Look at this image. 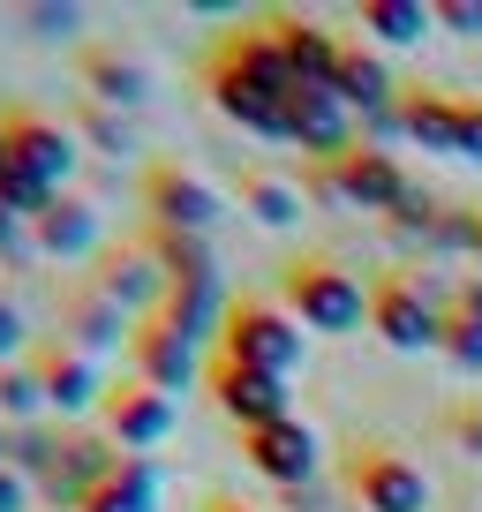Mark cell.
Here are the masks:
<instances>
[{
    "label": "cell",
    "instance_id": "obj_1",
    "mask_svg": "<svg viewBox=\"0 0 482 512\" xmlns=\"http://www.w3.org/2000/svg\"><path fill=\"white\" fill-rule=\"evenodd\" d=\"M279 309H287L302 332H354V324L370 317V287L332 264V256H294L287 272H279Z\"/></svg>",
    "mask_w": 482,
    "mask_h": 512
},
{
    "label": "cell",
    "instance_id": "obj_2",
    "mask_svg": "<svg viewBox=\"0 0 482 512\" xmlns=\"http://www.w3.org/2000/svg\"><path fill=\"white\" fill-rule=\"evenodd\" d=\"M219 354L241 362V369H264V377H294V362H302V324L279 302H264V294H241V302L226 309Z\"/></svg>",
    "mask_w": 482,
    "mask_h": 512
},
{
    "label": "cell",
    "instance_id": "obj_3",
    "mask_svg": "<svg viewBox=\"0 0 482 512\" xmlns=\"http://www.w3.org/2000/svg\"><path fill=\"white\" fill-rule=\"evenodd\" d=\"M370 332L392 354H445V294H430L407 272L377 279L370 287Z\"/></svg>",
    "mask_w": 482,
    "mask_h": 512
},
{
    "label": "cell",
    "instance_id": "obj_4",
    "mask_svg": "<svg viewBox=\"0 0 482 512\" xmlns=\"http://www.w3.org/2000/svg\"><path fill=\"white\" fill-rule=\"evenodd\" d=\"M309 189L317 196H332V204H347V211H377V219H392V211L407 204V166L392 159V151H377V144H354L347 159H332V166H317L309 174Z\"/></svg>",
    "mask_w": 482,
    "mask_h": 512
},
{
    "label": "cell",
    "instance_id": "obj_5",
    "mask_svg": "<svg viewBox=\"0 0 482 512\" xmlns=\"http://www.w3.org/2000/svg\"><path fill=\"white\" fill-rule=\"evenodd\" d=\"M339 482H347V497L362 512H430V475L392 445H354Z\"/></svg>",
    "mask_w": 482,
    "mask_h": 512
},
{
    "label": "cell",
    "instance_id": "obj_6",
    "mask_svg": "<svg viewBox=\"0 0 482 512\" xmlns=\"http://www.w3.org/2000/svg\"><path fill=\"white\" fill-rule=\"evenodd\" d=\"M204 392H211V407H219L234 430H272V422H287L294 415V392H287V377H264V369H241V362H226V354H211V369H204Z\"/></svg>",
    "mask_w": 482,
    "mask_h": 512
},
{
    "label": "cell",
    "instance_id": "obj_7",
    "mask_svg": "<svg viewBox=\"0 0 482 512\" xmlns=\"http://www.w3.org/2000/svg\"><path fill=\"white\" fill-rule=\"evenodd\" d=\"M0 136H8V159H16V174H31L38 189L68 196V174H76V128L46 121V113H8L0 121Z\"/></svg>",
    "mask_w": 482,
    "mask_h": 512
},
{
    "label": "cell",
    "instance_id": "obj_8",
    "mask_svg": "<svg viewBox=\"0 0 482 512\" xmlns=\"http://www.w3.org/2000/svg\"><path fill=\"white\" fill-rule=\"evenodd\" d=\"M241 460L257 467L272 490H309L317 467H324V445H317V430H309L302 415H287V422H272V430H241Z\"/></svg>",
    "mask_w": 482,
    "mask_h": 512
},
{
    "label": "cell",
    "instance_id": "obj_9",
    "mask_svg": "<svg viewBox=\"0 0 482 512\" xmlns=\"http://www.w3.org/2000/svg\"><path fill=\"white\" fill-rule=\"evenodd\" d=\"M144 211H151V226H166V234H211L219 226V189L211 181H196L189 166H151L144 174Z\"/></svg>",
    "mask_w": 482,
    "mask_h": 512
},
{
    "label": "cell",
    "instance_id": "obj_10",
    "mask_svg": "<svg viewBox=\"0 0 482 512\" xmlns=\"http://www.w3.org/2000/svg\"><path fill=\"white\" fill-rule=\"evenodd\" d=\"M91 287L106 294V302H121L136 324H151V317L166 309V294H174V279L159 272V256H151L144 241H121V249H106V256H98Z\"/></svg>",
    "mask_w": 482,
    "mask_h": 512
},
{
    "label": "cell",
    "instance_id": "obj_11",
    "mask_svg": "<svg viewBox=\"0 0 482 512\" xmlns=\"http://www.w3.org/2000/svg\"><path fill=\"white\" fill-rule=\"evenodd\" d=\"M204 354H196V339H181L166 317H151V324H136V347H129V377L136 384H151V392H189V384H204Z\"/></svg>",
    "mask_w": 482,
    "mask_h": 512
},
{
    "label": "cell",
    "instance_id": "obj_12",
    "mask_svg": "<svg viewBox=\"0 0 482 512\" xmlns=\"http://www.w3.org/2000/svg\"><path fill=\"white\" fill-rule=\"evenodd\" d=\"M287 144H302L317 166H332V159L354 151V113L339 106L332 83H302V91L287 98Z\"/></svg>",
    "mask_w": 482,
    "mask_h": 512
},
{
    "label": "cell",
    "instance_id": "obj_13",
    "mask_svg": "<svg viewBox=\"0 0 482 512\" xmlns=\"http://www.w3.org/2000/svg\"><path fill=\"white\" fill-rule=\"evenodd\" d=\"M61 339L76 354H91V362H106V354H129L136 347V317L121 302H106L98 287H68L61 294Z\"/></svg>",
    "mask_w": 482,
    "mask_h": 512
},
{
    "label": "cell",
    "instance_id": "obj_14",
    "mask_svg": "<svg viewBox=\"0 0 482 512\" xmlns=\"http://www.w3.org/2000/svg\"><path fill=\"white\" fill-rule=\"evenodd\" d=\"M38 384H46V415H91V407H106V369L91 362V354H76L68 339H46V347L31 354Z\"/></svg>",
    "mask_w": 482,
    "mask_h": 512
},
{
    "label": "cell",
    "instance_id": "obj_15",
    "mask_svg": "<svg viewBox=\"0 0 482 512\" xmlns=\"http://www.w3.org/2000/svg\"><path fill=\"white\" fill-rule=\"evenodd\" d=\"M113 467H121V452H113L106 437H61L53 460H46V475H38V497L61 505V512H83V497H91Z\"/></svg>",
    "mask_w": 482,
    "mask_h": 512
},
{
    "label": "cell",
    "instance_id": "obj_16",
    "mask_svg": "<svg viewBox=\"0 0 482 512\" xmlns=\"http://www.w3.org/2000/svg\"><path fill=\"white\" fill-rule=\"evenodd\" d=\"M106 445H121V452H151V445H166L174 437V400L166 392H151V384H113L106 392Z\"/></svg>",
    "mask_w": 482,
    "mask_h": 512
},
{
    "label": "cell",
    "instance_id": "obj_17",
    "mask_svg": "<svg viewBox=\"0 0 482 512\" xmlns=\"http://www.w3.org/2000/svg\"><path fill=\"white\" fill-rule=\"evenodd\" d=\"M204 91H211V106H219L226 121L241 128V136H264V144H287V98H272L264 83H249V76H234V68L204 61Z\"/></svg>",
    "mask_w": 482,
    "mask_h": 512
},
{
    "label": "cell",
    "instance_id": "obj_18",
    "mask_svg": "<svg viewBox=\"0 0 482 512\" xmlns=\"http://www.w3.org/2000/svg\"><path fill=\"white\" fill-rule=\"evenodd\" d=\"M332 91H339V106L362 113V121H385V113H400V98H407L400 83H392L385 53L362 46V38H347V53H339V68H332Z\"/></svg>",
    "mask_w": 482,
    "mask_h": 512
},
{
    "label": "cell",
    "instance_id": "obj_19",
    "mask_svg": "<svg viewBox=\"0 0 482 512\" xmlns=\"http://www.w3.org/2000/svg\"><path fill=\"white\" fill-rule=\"evenodd\" d=\"M76 76H83V98H98V106H113V113H136L151 98V68L136 61L129 46H83Z\"/></svg>",
    "mask_w": 482,
    "mask_h": 512
},
{
    "label": "cell",
    "instance_id": "obj_20",
    "mask_svg": "<svg viewBox=\"0 0 482 512\" xmlns=\"http://www.w3.org/2000/svg\"><path fill=\"white\" fill-rule=\"evenodd\" d=\"M264 31H272V46L287 53L294 83H332L339 53H347V38H339V31H324L317 16H264Z\"/></svg>",
    "mask_w": 482,
    "mask_h": 512
},
{
    "label": "cell",
    "instance_id": "obj_21",
    "mask_svg": "<svg viewBox=\"0 0 482 512\" xmlns=\"http://www.w3.org/2000/svg\"><path fill=\"white\" fill-rule=\"evenodd\" d=\"M31 249L38 256H106V249H98V204H83V196H53V204L31 219Z\"/></svg>",
    "mask_w": 482,
    "mask_h": 512
},
{
    "label": "cell",
    "instance_id": "obj_22",
    "mask_svg": "<svg viewBox=\"0 0 482 512\" xmlns=\"http://www.w3.org/2000/svg\"><path fill=\"white\" fill-rule=\"evenodd\" d=\"M400 136L422 151H445L460 159V98H437V91H407L400 98Z\"/></svg>",
    "mask_w": 482,
    "mask_h": 512
},
{
    "label": "cell",
    "instance_id": "obj_23",
    "mask_svg": "<svg viewBox=\"0 0 482 512\" xmlns=\"http://www.w3.org/2000/svg\"><path fill=\"white\" fill-rule=\"evenodd\" d=\"M83 512H159V467L144 452H121V467L83 497Z\"/></svg>",
    "mask_w": 482,
    "mask_h": 512
},
{
    "label": "cell",
    "instance_id": "obj_24",
    "mask_svg": "<svg viewBox=\"0 0 482 512\" xmlns=\"http://www.w3.org/2000/svg\"><path fill=\"white\" fill-rule=\"evenodd\" d=\"M354 23H362L377 46H422V38L437 31V0H362Z\"/></svg>",
    "mask_w": 482,
    "mask_h": 512
},
{
    "label": "cell",
    "instance_id": "obj_25",
    "mask_svg": "<svg viewBox=\"0 0 482 512\" xmlns=\"http://www.w3.org/2000/svg\"><path fill=\"white\" fill-rule=\"evenodd\" d=\"M241 211H249V219L257 226H294L302 219V189H294L287 174H264V166H241Z\"/></svg>",
    "mask_w": 482,
    "mask_h": 512
},
{
    "label": "cell",
    "instance_id": "obj_26",
    "mask_svg": "<svg viewBox=\"0 0 482 512\" xmlns=\"http://www.w3.org/2000/svg\"><path fill=\"white\" fill-rule=\"evenodd\" d=\"M144 249L159 256V272L174 279H219V256H211V234H166V226H151L144 234Z\"/></svg>",
    "mask_w": 482,
    "mask_h": 512
},
{
    "label": "cell",
    "instance_id": "obj_27",
    "mask_svg": "<svg viewBox=\"0 0 482 512\" xmlns=\"http://www.w3.org/2000/svg\"><path fill=\"white\" fill-rule=\"evenodd\" d=\"M46 415V384H38L31 362H0V422L8 430H31Z\"/></svg>",
    "mask_w": 482,
    "mask_h": 512
},
{
    "label": "cell",
    "instance_id": "obj_28",
    "mask_svg": "<svg viewBox=\"0 0 482 512\" xmlns=\"http://www.w3.org/2000/svg\"><path fill=\"white\" fill-rule=\"evenodd\" d=\"M76 136H83L91 151H106V159H136V128H129V113L98 106V98H83V106H76Z\"/></svg>",
    "mask_w": 482,
    "mask_h": 512
},
{
    "label": "cell",
    "instance_id": "obj_29",
    "mask_svg": "<svg viewBox=\"0 0 482 512\" xmlns=\"http://www.w3.org/2000/svg\"><path fill=\"white\" fill-rule=\"evenodd\" d=\"M437 219H445V204H437L430 189H407V204L392 211L385 226H392L400 241H415V249H430V241H437Z\"/></svg>",
    "mask_w": 482,
    "mask_h": 512
},
{
    "label": "cell",
    "instance_id": "obj_30",
    "mask_svg": "<svg viewBox=\"0 0 482 512\" xmlns=\"http://www.w3.org/2000/svg\"><path fill=\"white\" fill-rule=\"evenodd\" d=\"M445 362L460 369V377H482V324L445 317Z\"/></svg>",
    "mask_w": 482,
    "mask_h": 512
},
{
    "label": "cell",
    "instance_id": "obj_31",
    "mask_svg": "<svg viewBox=\"0 0 482 512\" xmlns=\"http://www.w3.org/2000/svg\"><path fill=\"white\" fill-rule=\"evenodd\" d=\"M23 23H31L38 38H76V31H83V8H76V0H31V8H23Z\"/></svg>",
    "mask_w": 482,
    "mask_h": 512
},
{
    "label": "cell",
    "instance_id": "obj_32",
    "mask_svg": "<svg viewBox=\"0 0 482 512\" xmlns=\"http://www.w3.org/2000/svg\"><path fill=\"white\" fill-rule=\"evenodd\" d=\"M437 31H452V38H482V0H437Z\"/></svg>",
    "mask_w": 482,
    "mask_h": 512
},
{
    "label": "cell",
    "instance_id": "obj_33",
    "mask_svg": "<svg viewBox=\"0 0 482 512\" xmlns=\"http://www.w3.org/2000/svg\"><path fill=\"white\" fill-rule=\"evenodd\" d=\"M445 317L482 324V272H467V279H452V287H445Z\"/></svg>",
    "mask_w": 482,
    "mask_h": 512
},
{
    "label": "cell",
    "instance_id": "obj_34",
    "mask_svg": "<svg viewBox=\"0 0 482 512\" xmlns=\"http://www.w3.org/2000/svg\"><path fill=\"white\" fill-rule=\"evenodd\" d=\"M23 347H31V324H23L16 302H0V362H16Z\"/></svg>",
    "mask_w": 482,
    "mask_h": 512
},
{
    "label": "cell",
    "instance_id": "obj_35",
    "mask_svg": "<svg viewBox=\"0 0 482 512\" xmlns=\"http://www.w3.org/2000/svg\"><path fill=\"white\" fill-rule=\"evenodd\" d=\"M31 475H16V467H8V460H0V512H31Z\"/></svg>",
    "mask_w": 482,
    "mask_h": 512
},
{
    "label": "cell",
    "instance_id": "obj_36",
    "mask_svg": "<svg viewBox=\"0 0 482 512\" xmlns=\"http://www.w3.org/2000/svg\"><path fill=\"white\" fill-rule=\"evenodd\" d=\"M460 159H482V98H460Z\"/></svg>",
    "mask_w": 482,
    "mask_h": 512
},
{
    "label": "cell",
    "instance_id": "obj_37",
    "mask_svg": "<svg viewBox=\"0 0 482 512\" xmlns=\"http://www.w3.org/2000/svg\"><path fill=\"white\" fill-rule=\"evenodd\" d=\"M23 249H31V226H23L16 211L0 204V256H23Z\"/></svg>",
    "mask_w": 482,
    "mask_h": 512
},
{
    "label": "cell",
    "instance_id": "obj_38",
    "mask_svg": "<svg viewBox=\"0 0 482 512\" xmlns=\"http://www.w3.org/2000/svg\"><path fill=\"white\" fill-rule=\"evenodd\" d=\"M452 437H460V445L482 460V407H460V415H452Z\"/></svg>",
    "mask_w": 482,
    "mask_h": 512
},
{
    "label": "cell",
    "instance_id": "obj_39",
    "mask_svg": "<svg viewBox=\"0 0 482 512\" xmlns=\"http://www.w3.org/2000/svg\"><path fill=\"white\" fill-rule=\"evenodd\" d=\"M204 512H257V505H241V497H211Z\"/></svg>",
    "mask_w": 482,
    "mask_h": 512
},
{
    "label": "cell",
    "instance_id": "obj_40",
    "mask_svg": "<svg viewBox=\"0 0 482 512\" xmlns=\"http://www.w3.org/2000/svg\"><path fill=\"white\" fill-rule=\"evenodd\" d=\"M8 174H16V159H8V136H0V181H8Z\"/></svg>",
    "mask_w": 482,
    "mask_h": 512
},
{
    "label": "cell",
    "instance_id": "obj_41",
    "mask_svg": "<svg viewBox=\"0 0 482 512\" xmlns=\"http://www.w3.org/2000/svg\"><path fill=\"white\" fill-rule=\"evenodd\" d=\"M475 272H482V241H475Z\"/></svg>",
    "mask_w": 482,
    "mask_h": 512
}]
</instances>
